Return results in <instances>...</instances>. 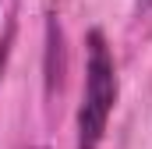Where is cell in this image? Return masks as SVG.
I'll use <instances>...</instances> for the list:
<instances>
[{
    "label": "cell",
    "instance_id": "cell-1",
    "mask_svg": "<svg viewBox=\"0 0 152 149\" xmlns=\"http://www.w3.org/2000/svg\"><path fill=\"white\" fill-rule=\"evenodd\" d=\"M117 64L106 46V36L92 29L85 36V92L78 107V149H99L110 114L117 107Z\"/></svg>",
    "mask_w": 152,
    "mask_h": 149
},
{
    "label": "cell",
    "instance_id": "cell-2",
    "mask_svg": "<svg viewBox=\"0 0 152 149\" xmlns=\"http://www.w3.org/2000/svg\"><path fill=\"white\" fill-rule=\"evenodd\" d=\"M46 39H50V50H46V57H50V64H46V89H50V96H53V92L60 89V78H64V36H60L57 18H50Z\"/></svg>",
    "mask_w": 152,
    "mask_h": 149
},
{
    "label": "cell",
    "instance_id": "cell-3",
    "mask_svg": "<svg viewBox=\"0 0 152 149\" xmlns=\"http://www.w3.org/2000/svg\"><path fill=\"white\" fill-rule=\"evenodd\" d=\"M138 11L142 14H152V0H138Z\"/></svg>",
    "mask_w": 152,
    "mask_h": 149
},
{
    "label": "cell",
    "instance_id": "cell-4",
    "mask_svg": "<svg viewBox=\"0 0 152 149\" xmlns=\"http://www.w3.org/2000/svg\"><path fill=\"white\" fill-rule=\"evenodd\" d=\"M25 149H42V146H25Z\"/></svg>",
    "mask_w": 152,
    "mask_h": 149
}]
</instances>
